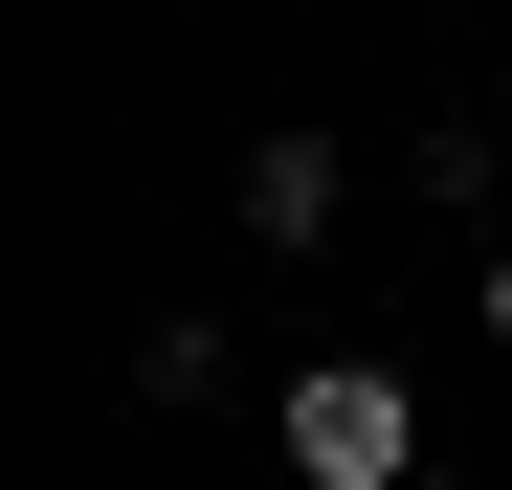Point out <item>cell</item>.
<instances>
[{
  "mask_svg": "<svg viewBox=\"0 0 512 490\" xmlns=\"http://www.w3.org/2000/svg\"><path fill=\"white\" fill-rule=\"evenodd\" d=\"M401 179L446 201V223H490V179H512V134H490V112H423V134H401Z\"/></svg>",
  "mask_w": 512,
  "mask_h": 490,
  "instance_id": "obj_3",
  "label": "cell"
},
{
  "mask_svg": "<svg viewBox=\"0 0 512 490\" xmlns=\"http://www.w3.org/2000/svg\"><path fill=\"white\" fill-rule=\"evenodd\" d=\"M334 223V134H245V245H312Z\"/></svg>",
  "mask_w": 512,
  "mask_h": 490,
  "instance_id": "obj_2",
  "label": "cell"
},
{
  "mask_svg": "<svg viewBox=\"0 0 512 490\" xmlns=\"http://www.w3.org/2000/svg\"><path fill=\"white\" fill-rule=\"evenodd\" d=\"M134 401H223V312H156V335H134Z\"/></svg>",
  "mask_w": 512,
  "mask_h": 490,
  "instance_id": "obj_4",
  "label": "cell"
},
{
  "mask_svg": "<svg viewBox=\"0 0 512 490\" xmlns=\"http://www.w3.org/2000/svg\"><path fill=\"white\" fill-rule=\"evenodd\" d=\"M468 290H490V335H512V245H490V268H468Z\"/></svg>",
  "mask_w": 512,
  "mask_h": 490,
  "instance_id": "obj_5",
  "label": "cell"
},
{
  "mask_svg": "<svg viewBox=\"0 0 512 490\" xmlns=\"http://www.w3.org/2000/svg\"><path fill=\"white\" fill-rule=\"evenodd\" d=\"M290 468H312V490H401V468H423V401H401L379 357H312V379H290Z\"/></svg>",
  "mask_w": 512,
  "mask_h": 490,
  "instance_id": "obj_1",
  "label": "cell"
}]
</instances>
